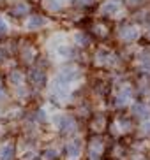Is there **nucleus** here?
I'll return each mask as SVG.
<instances>
[{
	"mask_svg": "<svg viewBox=\"0 0 150 160\" xmlns=\"http://www.w3.org/2000/svg\"><path fill=\"white\" fill-rule=\"evenodd\" d=\"M30 79H32L34 83H44L46 78H44V72L42 71H37V69H35V71L30 72Z\"/></svg>",
	"mask_w": 150,
	"mask_h": 160,
	"instance_id": "9",
	"label": "nucleus"
},
{
	"mask_svg": "<svg viewBox=\"0 0 150 160\" xmlns=\"http://www.w3.org/2000/svg\"><path fill=\"white\" fill-rule=\"evenodd\" d=\"M78 4H81V5H87V4H92V0H78Z\"/></svg>",
	"mask_w": 150,
	"mask_h": 160,
	"instance_id": "21",
	"label": "nucleus"
},
{
	"mask_svg": "<svg viewBox=\"0 0 150 160\" xmlns=\"http://www.w3.org/2000/svg\"><path fill=\"white\" fill-rule=\"evenodd\" d=\"M118 11H120V5H118V2H115V0H108V2L101 7V12H103V14H110V16L118 14Z\"/></svg>",
	"mask_w": 150,
	"mask_h": 160,
	"instance_id": "4",
	"label": "nucleus"
},
{
	"mask_svg": "<svg viewBox=\"0 0 150 160\" xmlns=\"http://www.w3.org/2000/svg\"><path fill=\"white\" fill-rule=\"evenodd\" d=\"M56 157V151L55 150H48L46 151V158H55Z\"/></svg>",
	"mask_w": 150,
	"mask_h": 160,
	"instance_id": "19",
	"label": "nucleus"
},
{
	"mask_svg": "<svg viewBox=\"0 0 150 160\" xmlns=\"http://www.w3.org/2000/svg\"><path fill=\"white\" fill-rule=\"evenodd\" d=\"M80 151H81V148H80V142L78 141H72V142H67L66 144V153L69 158H76V157L80 155Z\"/></svg>",
	"mask_w": 150,
	"mask_h": 160,
	"instance_id": "5",
	"label": "nucleus"
},
{
	"mask_svg": "<svg viewBox=\"0 0 150 160\" xmlns=\"http://www.w3.org/2000/svg\"><path fill=\"white\" fill-rule=\"evenodd\" d=\"M11 81H13L14 85H21V74L19 72H13L11 74Z\"/></svg>",
	"mask_w": 150,
	"mask_h": 160,
	"instance_id": "15",
	"label": "nucleus"
},
{
	"mask_svg": "<svg viewBox=\"0 0 150 160\" xmlns=\"http://www.w3.org/2000/svg\"><path fill=\"white\" fill-rule=\"evenodd\" d=\"M2 55H4V49H0V60H2Z\"/></svg>",
	"mask_w": 150,
	"mask_h": 160,
	"instance_id": "23",
	"label": "nucleus"
},
{
	"mask_svg": "<svg viewBox=\"0 0 150 160\" xmlns=\"http://www.w3.org/2000/svg\"><path fill=\"white\" fill-rule=\"evenodd\" d=\"M55 123L62 132H71L74 128V120L71 116H55Z\"/></svg>",
	"mask_w": 150,
	"mask_h": 160,
	"instance_id": "2",
	"label": "nucleus"
},
{
	"mask_svg": "<svg viewBox=\"0 0 150 160\" xmlns=\"http://www.w3.org/2000/svg\"><path fill=\"white\" fill-rule=\"evenodd\" d=\"M136 2H141V0H131V4H136Z\"/></svg>",
	"mask_w": 150,
	"mask_h": 160,
	"instance_id": "24",
	"label": "nucleus"
},
{
	"mask_svg": "<svg viewBox=\"0 0 150 160\" xmlns=\"http://www.w3.org/2000/svg\"><path fill=\"white\" fill-rule=\"evenodd\" d=\"M95 62L97 63H110L111 62V53L108 49H99L97 57H95Z\"/></svg>",
	"mask_w": 150,
	"mask_h": 160,
	"instance_id": "7",
	"label": "nucleus"
},
{
	"mask_svg": "<svg viewBox=\"0 0 150 160\" xmlns=\"http://www.w3.org/2000/svg\"><path fill=\"white\" fill-rule=\"evenodd\" d=\"M60 0H48V9H51V11H58L60 9Z\"/></svg>",
	"mask_w": 150,
	"mask_h": 160,
	"instance_id": "13",
	"label": "nucleus"
},
{
	"mask_svg": "<svg viewBox=\"0 0 150 160\" xmlns=\"http://www.w3.org/2000/svg\"><path fill=\"white\" fill-rule=\"evenodd\" d=\"M132 113L136 114V116H143V114H147V106H143V104H136V106L132 108Z\"/></svg>",
	"mask_w": 150,
	"mask_h": 160,
	"instance_id": "11",
	"label": "nucleus"
},
{
	"mask_svg": "<svg viewBox=\"0 0 150 160\" xmlns=\"http://www.w3.org/2000/svg\"><path fill=\"white\" fill-rule=\"evenodd\" d=\"M42 25H46V19L41 18V16H30L27 21V28L28 30H35V28H41Z\"/></svg>",
	"mask_w": 150,
	"mask_h": 160,
	"instance_id": "6",
	"label": "nucleus"
},
{
	"mask_svg": "<svg viewBox=\"0 0 150 160\" xmlns=\"http://www.w3.org/2000/svg\"><path fill=\"white\" fill-rule=\"evenodd\" d=\"M14 16H23L25 12H28V5L27 4H18V5H14L13 11H11Z\"/></svg>",
	"mask_w": 150,
	"mask_h": 160,
	"instance_id": "10",
	"label": "nucleus"
},
{
	"mask_svg": "<svg viewBox=\"0 0 150 160\" xmlns=\"http://www.w3.org/2000/svg\"><path fill=\"white\" fill-rule=\"evenodd\" d=\"M141 130L145 132V134H150V120H147V122L143 123V127H141Z\"/></svg>",
	"mask_w": 150,
	"mask_h": 160,
	"instance_id": "18",
	"label": "nucleus"
},
{
	"mask_svg": "<svg viewBox=\"0 0 150 160\" xmlns=\"http://www.w3.org/2000/svg\"><path fill=\"white\" fill-rule=\"evenodd\" d=\"M5 30H7V25L4 23V19H0V33H5Z\"/></svg>",
	"mask_w": 150,
	"mask_h": 160,
	"instance_id": "20",
	"label": "nucleus"
},
{
	"mask_svg": "<svg viewBox=\"0 0 150 160\" xmlns=\"http://www.w3.org/2000/svg\"><path fill=\"white\" fill-rule=\"evenodd\" d=\"M76 41H78V44H88L87 42L88 39L85 37V35H81V33H76Z\"/></svg>",
	"mask_w": 150,
	"mask_h": 160,
	"instance_id": "17",
	"label": "nucleus"
},
{
	"mask_svg": "<svg viewBox=\"0 0 150 160\" xmlns=\"http://www.w3.org/2000/svg\"><path fill=\"white\" fill-rule=\"evenodd\" d=\"M13 158V146L5 144L2 150H0V160H11Z\"/></svg>",
	"mask_w": 150,
	"mask_h": 160,
	"instance_id": "8",
	"label": "nucleus"
},
{
	"mask_svg": "<svg viewBox=\"0 0 150 160\" xmlns=\"http://www.w3.org/2000/svg\"><path fill=\"white\" fill-rule=\"evenodd\" d=\"M120 37L124 41H134V39L140 37V28L138 27H126V28L120 30Z\"/></svg>",
	"mask_w": 150,
	"mask_h": 160,
	"instance_id": "3",
	"label": "nucleus"
},
{
	"mask_svg": "<svg viewBox=\"0 0 150 160\" xmlns=\"http://www.w3.org/2000/svg\"><path fill=\"white\" fill-rule=\"evenodd\" d=\"M129 97H131V88H126V93H120V97H118V104H126L127 100H129Z\"/></svg>",
	"mask_w": 150,
	"mask_h": 160,
	"instance_id": "12",
	"label": "nucleus"
},
{
	"mask_svg": "<svg viewBox=\"0 0 150 160\" xmlns=\"http://www.w3.org/2000/svg\"><path fill=\"white\" fill-rule=\"evenodd\" d=\"M99 153H101V142H94V144H92V157H97Z\"/></svg>",
	"mask_w": 150,
	"mask_h": 160,
	"instance_id": "16",
	"label": "nucleus"
},
{
	"mask_svg": "<svg viewBox=\"0 0 150 160\" xmlns=\"http://www.w3.org/2000/svg\"><path fill=\"white\" fill-rule=\"evenodd\" d=\"M141 69L147 72H150V57H143L141 58Z\"/></svg>",
	"mask_w": 150,
	"mask_h": 160,
	"instance_id": "14",
	"label": "nucleus"
},
{
	"mask_svg": "<svg viewBox=\"0 0 150 160\" xmlns=\"http://www.w3.org/2000/svg\"><path fill=\"white\" fill-rule=\"evenodd\" d=\"M74 79H78V72L74 69H66V71H62L56 78V85H62V86H67L71 85Z\"/></svg>",
	"mask_w": 150,
	"mask_h": 160,
	"instance_id": "1",
	"label": "nucleus"
},
{
	"mask_svg": "<svg viewBox=\"0 0 150 160\" xmlns=\"http://www.w3.org/2000/svg\"><path fill=\"white\" fill-rule=\"evenodd\" d=\"M23 158H27V160H30V158H32V153H25V155H23Z\"/></svg>",
	"mask_w": 150,
	"mask_h": 160,
	"instance_id": "22",
	"label": "nucleus"
}]
</instances>
